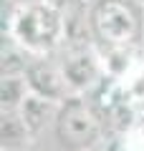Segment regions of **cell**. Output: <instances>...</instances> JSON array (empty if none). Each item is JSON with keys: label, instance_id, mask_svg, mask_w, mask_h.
I'll return each instance as SVG.
<instances>
[{"label": "cell", "instance_id": "5", "mask_svg": "<svg viewBox=\"0 0 144 151\" xmlns=\"http://www.w3.org/2000/svg\"><path fill=\"white\" fill-rule=\"evenodd\" d=\"M25 78H28V86H31V93L43 96L48 101L63 103L68 96H73L68 78H66L56 55H33L25 68Z\"/></svg>", "mask_w": 144, "mask_h": 151}, {"label": "cell", "instance_id": "3", "mask_svg": "<svg viewBox=\"0 0 144 151\" xmlns=\"http://www.w3.org/2000/svg\"><path fill=\"white\" fill-rule=\"evenodd\" d=\"M53 134L58 144L68 151H89L106 141V129L99 108L89 96H76V93L58 106Z\"/></svg>", "mask_w": 144, "mask_h": 151}, {"label": "cell", "instance_id": "11", "mask_svg": "<svg viewBox=\"0 0 144 151\" xmlns=\"http://www.w3.org/2000/svg\"><path fill=\"white\" fill-rule=\"evenodd\" d=\"M89 151H116V149H114L111 144H106V141H101L99 146H94V149H89Z\"/></svg>", "mask_w": 144, "mask_h": 151}, {"label": "cell", "instance_id": "4", "mask_svg": "<svg viewBox=\"0 0 144 151\" xmlns=\"http://www.w3.org/2000/svg\"><path fill=\"white\" fill-rule=\"evenodd\" d=\"M56 58L76 96H91L109 78L104 68V58L94 40H66L56 53Z\"/></svg>", "mask_w": 144, "mask_h": 151}, {"label": "cell", "instance_id": "6", "mask_svg": "<svg viewBox=\"0 0 144 151\" xmlns=\"http://www.w3.org/2000/svg\"><path fill=\"white\" fill-rule=\"evenodd\" d=\"M58 106L61 103L48 101V98L36 96V93H31V96L23 101V106H20L18 113H20V119L25 121V126H28V131L33 134V139H36L41 131L53 129L56 116H58Z\"/></svg>", "mask_w": 144, "mask_h": 151}, {"label": "cell", "instance_id": "8", "mask_svg": "<svg viewBox=\"0 0 144 151\" xmlns=\"http://www.w3.org/2000/svg\"><path fill=\"white\" fill-rule=\"evenodd\" d=\"M31 96L25 73L23 76H3L0 78V113L20 111L23 101Z\"/></svg>", "mask_w": 144, "mask_h": 151}, {"label": "cell", "instance_id": "13", "mask_svg": "<svg viewBox=\"0 0 144 151\" xmlns=\"http://www.w3.org/2000/svg\"><path fill=\"white\" fill-rule=\"evenodd\" d=\"M15 3H23V0H15Z\"/></svg>", "mask_w": 144, "mask_h": 151}, {"label": "cell", "instance_id": "7", "mask_svg": "<svg viewBox=\"0 0 144 151\" xmlns=\"http://www.w3.org/2000/svg\"><path fill=\"white\" fill-rule=\"evenodd\" d=\"M33 141V134L28 131L25 121L18 111L0 113V146L3 151H23Z\"/></svg>", "mask_w": 144, "mask_h": 151}, {"label": "cell", "instance_id": "9", "mask_svg": "<svg viewBox=\"0 0 144 151\" xmlns=\"http://www.w3.org/2000/svg\"><path fill=\"white\" fill-rule=\"evenodd\" d=\"M124 151H144V126L132 129L127 136V149Z\"/></svg>", "mask_w": 144, "mask_h": 151}, {"label": "cell", "instance_id": "10", "mask_svg": "<svg viewBox=\"0 0 144 151\" xmlns=\"http://www.w3.org/2000/svg\"><path fill=\"white\" fill-rule=\"evenodd\" d=\"M56 8H61V10H71V8H81V5H89L91 0H51Z\"/></svg>", "mask_w": 144, "mask_h": 151}, {"label": "cell", "instance_id": "1", "mask_svg": "<svg viewBox=\"0 0 144 151\" xmlns=\"http://www.w3.org/2000/svg\"><path fill=\"white\" fill-rule=\"evenodd\" d=\"M5 35L31 55H56L66 43V15L51 0H3Z\"/></svg>", "mask_w": 144, "mask_h": 151}, {"label": "cell", "instance_id": "2", "mask_svg": "<svg viewBox=\"0 0 144 151\" xmlns=\"http://www.w3.org/2000/svg\"><path fill=\"white\" fill-rule=\"evenodd\" d=\"M89 28L99 50H142L144 8L139 0H91Z\"/></svg>", "mask_w": 144, "mask_h": 151}, {"label": "cell", "instance_id": "12", "mask_svg": "<svg viewBox=\"0 0 144 151\" xmlns=\"http://www.w3.org/2000/svg\"><path fill=\"white\" fill-rule=\"evenodd\" d=\"M139 3H142V8H144V0H139Z\"/></svg>", "mask_w": 144, "mask_h": 151}]
</instances>
